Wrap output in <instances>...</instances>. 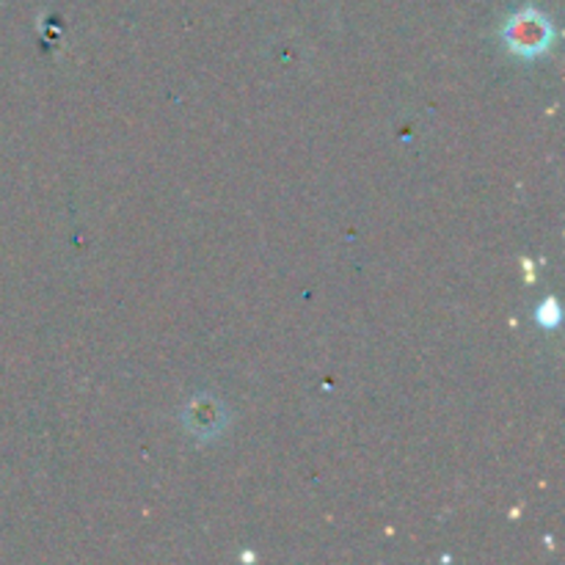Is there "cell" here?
I'll return each mask as SVG.
<instances>
[{"label":"cell","mask_w":565,"mask_h":565,"mask_svg":"<svg viewBox=\"0 0 565 565\" xmlns=\"http://www.w3.org/2000/svg\"><path fill=\"white\" fill-rule=\"evenodd\" d=\"M502 39L516 55H539L550 47L555 31H552V22L541 11L524 9L508 20Z\"/></svg>","instance_id":"obj_1"},{"label":"cell","mask_w":565,"mask_h":565,"mask_svg":"<svg viewBox=\"0 0 565 565\" xmlns=\"http://www.w3.org/2000/svg\"><path fill=\"white\" fill-rule=\"evenodd\" d=\"M185 425L199 439H213L226 425L224 406L213 395H196L185 408Z\"/></svg>","instance_id":"obj_2"},{"label":"cell","mask_w":565,"mask_h":565,"mask_svg":"<svg viewBox=\"0 0 565 565\" xmlns=\"http://www.w3.org/2000/svg\"><path fill=\"white\" fill-rule=\"evenodd\" d=\"M539 323L550 326V329H552V326L561 323V307H557L552 298H550V301H544V307L539 309Z\"/></svg>","instance_id":"obj_3"}]
</instances>
